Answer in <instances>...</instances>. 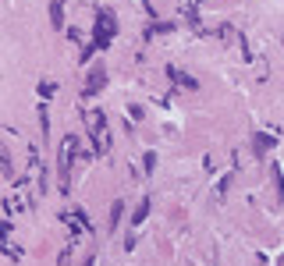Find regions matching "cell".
Segmentation results:
<instances>
[{
  "instance_id": "6da1fadb",
  "label": "cell",
  "mask_w": 284,
  "mask_h": 266,
  "mask_svg": "<svg viewBox=\"0 0 284 266\" xmlns=\"http://www.w3.org/2000/svg\"><path fill=\"white\" fill-rule=\"evenodd\" d=\"M114 36H117V18H114V11H107V7H100L96 11V29H92V43L82 50V64L96 54V50H107L110 43H114Z\"/></svg>"
},
{
  "instance_id": "7a4b0ae2",
  "label": "cell",
  "mask_w": 284,
  "mask_h": 266,
  "mask_svg": "<svg viewBox=\"0 0 284 266\" xmlns=\"http://www.w3.org/2000/svg\"><path fill=\"white\" fill-rule=\"evenodd\" d=\"M85 128H89V135H92L96 156H107V153H110V128H107V114H103V110H85Z\"/></svg>"
},
{
  "instance_id": "3957f363",
  "label": "cell",
  "mask_w": 284,
  "mask_h": 266,
  "mask_svg": "<svg viewBox=\"0 0 284 266\" xmlns=\"http://www.w3.org/2000/svg\"><path fill=\"white\" fill-rule=\"evenodd\" d=\"M75 149H78V138L68 135L64 142H61V153H57V163H61V192H68V174H71V163H75Z\"/></svg>"
},
{
  "instance_id": "277c9868",
  "label": "cell",
  "mask_w": 284,
  "mask_h": 266,
  "mask_svg": "<svg viewBox=\"0 0 284 266\" xmlns=\"http://www.w3.org/2000/svg\"><path fill=\"white\" fill-rule=\"evenodd\" d=\"M107 78H110V75H107V67L92 64V67H89V78H85V85H82V96H85V100H89V96H96V92L107 85Z\"/></svg>"
},
{
  "instance_id": "5b68a950",
  "label": "cell",
  "mask_w": 284,
  "mask_h": 266,
  "mask_svg": "<svg viewBox=\"0 0 284 266\" xmlns=\"http://www.w3.org/2000/svg\"><path fill=\"white\" fill-rule=\"evenodd\" d=\"M167 78H171L174 85L188 89V92H196V89H199V78H192V75H188V71H181V67H167Z\"/></svg>"
},
{
  "instance_id": "8992f818",
  "label": "cell",
  "mask_w": 284,
  "mask_h": 266,
  "mask_svg": "<svg viewBox=\"0 0 284 266\" xmlns=\"http://www.w3.org/2000/svg\"><path fill=\"white\" fill-rule=\"evenodd\" d=\"M50 25L64 29V0H50Z\"/></svg>"
},
{
  "instance_id": "52a82bcc",
  "label": "cell",
  "mask_w": 284,
  "mask_h": 266,
  "mask_svg": "<svg viewBox=\"0 0 284 266\" xmlns=\"http://www.w3.org/2000/svg\"><path fill=\"white\" fill-rule=\"evenodd\" d=\"M252 146H256L259 153H270V149L277 146V138H274V135H267V132H256V135H252Z\"/></svg>"
},
{
  "instance_id": "ba28073f",
  "label": "cell",
  "mask_w": 284,
  "mask_h": 266,
  "mask_svg": "<svg viewBox=\"0 0 284 266\" xmlns=\"http://www.w3.org/2000/svg\"><path fill=\"white\" fill-rule=\"evenodd\" d=\"M163 32H174V21H156V25H149L142 39H153V36H163Z\"/></svg>"
},
{
  "instance_id": "9c48e42d",
  "label": "cell",
  "mask_w": 284,
  "mask_h": 266,
  "mask_svg": "<svg viewBox=\"0 0 284 266\" xmlns=\"http://www.w3.org/2000/svg\"><path fill=\"white\" fill-rule=\"evenodd\" d=\"M121 216H125V202H114V206H110V220H107V224H110V231H117Z\"/></svg>"
},
{
  "instance_id": "30bf717a",
  "label": "cell",
  "mask_w": 284,
  "mask_h": 266,
  "mask_svg": "<svg viewBox=\"0 0 284 266\" xmlns=\"http://www.w3.org/2000/svg\"><path fill=\"white\" fill-rule=\"evenodd\" d=\"M146 216H149V199H142V202H139V209L132 213V224H142Z\"/></svg>"
},
{
  "instance_id": "8fae6325",
  "label": "cell",
  "mask_w": 284,
  "mask_h": 266,
  "mask_svg": "<svg viewBox=\"0 0 284 266\" xmlns=\"http://www.w3.org/2000/svg\"><path fill=\"white\" fill-rule=\"evenodd\" d=\"M54 92H57V85H54V82H39V96H43V100H50Z\"/></svg>"
},
{
  "instance_id": "7c38bea8",
  "label": "cell",
  "mask_w": 284,
  "mask_h": 266,
  "mask_svg": "<svg viewBox=\"0 0 284 266\" xmlns=\"http://www.w3.org/2000/svg\"><path fill=\"white\" fill-rule=\"evenodd\" d=\"M142 163H146V174H153V167H156V153H146Z\"/></svg>"
}]
</instances>
